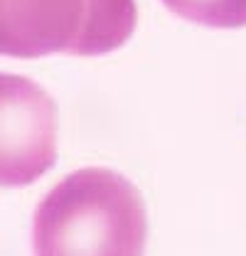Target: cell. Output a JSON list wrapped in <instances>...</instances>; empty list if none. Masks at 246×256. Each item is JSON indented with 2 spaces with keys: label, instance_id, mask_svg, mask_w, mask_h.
Returning a JSON list of instances; mask_svg holds the SVG:
<instances>
[{
  "label": "cell",
  "instance_id": "cell-1",
  "mask_svg": "<svg viewBox=\"0 0 246 256\" xmlns=\"http://www.w3.org/2000/svg\"><path fill=\"white\" fill-rule=\"evenodd\" d=\"M146 236L148 217L140 192L104 168L66 175L40 202L32 226L34 252L42 256H136Z\"/></svg>",
  "mask_w": 246,
  "mask_h": 256
},
{
  "label": "cell",
  "instance_id": "cell-2",
  "mask_svg": "<svg viewBox=\"0 0 246 256\" xmlns=\"http://www.w3.org/2000/svg\"><path fill=\"white\" fill-rule=\"evenodd\" d=\"M136 25V0H0V54H108Z\"/></svg>",
  "mask_w": 246,
  "mask_h": 256
},
{
  "label": "cell",
  "instance_id": "cell-3",
  "mask_svg": "<svg viewBox=\"0 0 246 256\" xmlns=\"http://www.w3.org/2000/svg\"><path fill=\"white\" fill-rule=\"evenodd\" d=\"M57 104L37 82L0 74V188H25L57 160Z\"/></svg>",
  "mask_w": 246,
  "mask_h": 256
},
{
  "label": "cell",
  "instance_id": "cell-4",
  "mask_svg": "<svg viewBox=\"0 0 246 256\" xmlns=\"http://www.w3.org/2000/svg\"><path fill=\"white\" fill-rule=\"evenodd\" d=\"M175 15L204 28H246V0H162Z\"/></svg>",
  "mask_w": 246,
  "mask_h": 256
}]
</instances>
